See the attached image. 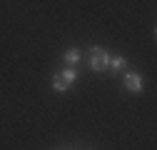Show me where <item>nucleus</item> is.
I'll return each instance as SVG.
<instances>
[{
    "instance_id": "nucleus-2",
    "label": "nucleus",
    "mask_w": 157,
    "mask_h": 150,
    "mask_svg": "<svg viewBox=\"0 0 157 150\" xmlns=\"http://www.w3.org/2000/svg\"><path fill=\"white\" fill-rule=\"evenodd\" d=\"M107 63H110V55H107L100 45L90 48V68H92L95 73H105V70H107Z\"/></svg>"
},
{
    "instance_id": "nucleus-3",
    "label": "nucleus",
    "mask_w": 157,
    "mask_h": 150,
    "mask_svg": "<svg viewBox=\"0 0 157 150\" xmlns=\"http://www.w3.org/2000/svg\"><path fill=\"white\" fill-rule=\"evenodd\" d=\"M125 88L130 90V93H140L142 88H145V80H142V75L140 73H125Z\"/></svg>"
},
{
    "instance_id": "nucleus-1",
    "label": "nucleus",
    "mask_w": 157,
    "mask_h": 150,
    "mask_svg": "<svg viewBox=\"0 0 157 150\" xmlns=\"http://www.w3.org/2000/svg\"><path fill=\"white\" fill-rule=\"evenodd\" d=\"M75 80H77V70H75V68H65V70H60V73H55L52 88H55L57 93H65Z\"/></svg>"
},
{
    "instance_id": "nucleus-4",
    "label": "nucleus",
    "mask_w": 157,
    "mask_h": 150,
    "mask_svg": "<svg viewBox=\"0 0 157 150\" xmlns=\"http://www.w3.org/2000/svg\"><path fill=\"white\" fill-rule=\"evenodd\" d=\"M125 68H127V60L120 58V55H117V58H110V63H107V70H112V73H120Z\"/></svg>"
},
{
    "instance_id": "nucleus-5",
    "label": "nucleus",
    "mask_w": 157,
    "mask_h": 150,
    "mask_svg": "<svg viewBox=\"0 0 157 150\" xmlns=\"http://www.w3.org/2000/svg\"><path fill=\"white\" fill-rule=\"evenodd\" d=\"M80 55H82V53L77 50V48H70V50L63 55V60H65L67 65H77V63H80Z\"/></svg>"
}]
</instances>
